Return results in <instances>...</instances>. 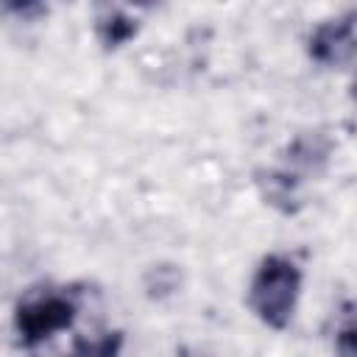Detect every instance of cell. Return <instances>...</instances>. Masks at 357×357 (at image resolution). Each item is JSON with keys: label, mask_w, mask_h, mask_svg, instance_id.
I'll return each instance as SVG.
<instances>
[{"label": "cell", "mask_w": 357, "mask_h": 357, "mask_svg": "<svg viewBox=\"0 0 357 357\" xmlns=\"http://www.w3.org/2000/svg\"><path fill=\"white\" fill-rule=\"evenodd\" d=\"M75 307L67 296L59 293H42L20 304L17 310V332L25 346H33L39 340H47L59 329H67L73 324Z\"/></svg>", "instance_id": "cell-2"}, {"label": "cell", "mask_w": 357, "mask_h": 357, "mask_svg": "<svg viewBox=\"0 0 357 357\" xmlns=\"http://www.w3.org/2000/svg\"><path fill=\"white\" fill-rule=\"evenodd\" d=\"M298 287H301V276H298V268L293 265V259L268 257L251 282L248 304L268 326L282 329L293 318Z\"/></svg>", "instance_id": "cell-1"}, {"label": "cell", "mask_w": 357, "mask_h": 357, "mask_svg": "<svg viewBox=\"0 0 357 357\" xmlns=\"http://www.w3.org/2000/svg\"><path fill=\"white\" fill-rule=\"evenodd\" d=\"M337 343H340V349H343L346 354L357 357V315H351V321H349V324L340 329Z\"/></svg>", "instance_id": "cell-3"}]
</instances>
